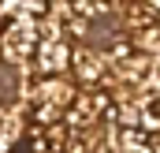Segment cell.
Masks as SVG:
<instances>
[{
	"label": "cell",
	"instance_id": "3957f363",
	"mask_svg": "<svg viewBox=\"0 0 160 153\" xmlns=\"http://www.w3.org/2000/svg\"><path fill=\"white\" fill-rule=\"evenodd\" d=\"M153 8H157V11H160V0H153Z\"/></svg>",
	"mask_w": 160,
	"mask_h": 153
},
{
	"label": "cell",
	"instance_id": "7a4b0ae2",
	"mask_svg": "<svg viewBox=\"0 0 160 153\" xmlns=\"http://www.w3.org/2000/svg\"><path fill=\"white\" fill-rule=\"evenodd\" d=\"M41 8H45V0H4V11L11 19H34Z\"/></svg>",
	"mask_w": 160,
	"mask_h": 153
},
{
	"label": "cell",
	"instance_id": "6da1fadb",
	"mask_svg": "<svg viewBox=\"0 0 160 153\" xmlns=\"http://www.w3.org/2000/svg\"><path fill=\"white\" fill-rule=\"evenodd\" d=\"M38 49V34H34V19H15L11 23V30L4 34V52H8V60H15V64H22L30 52Z\"/></svg>",
	"mask_w": 160,
	"mask_h": 153
}]
</instances>
